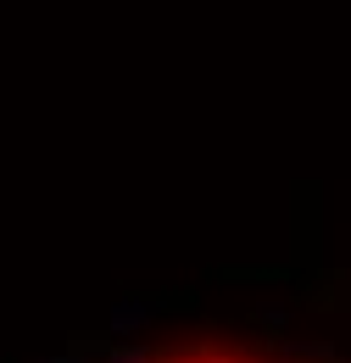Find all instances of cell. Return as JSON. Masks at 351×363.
<instances>
[{
	"instance_id": "6da1fadb",
	"label": "cell",
	"mask_w": 351,
	"mask_h": 363,
	"mask_svg": "<svg viewBox=\"0 0 351 363\" xmlns=\"http://www.w3.org/2000/svg\"><path fill=\"white\" fill-rule=\"evenodd\" d=\"M112 363H267V358H240V352H223V347H195V352H173V358H151V352H134V358H112Z\"/></svg>"
}]
</instances>
